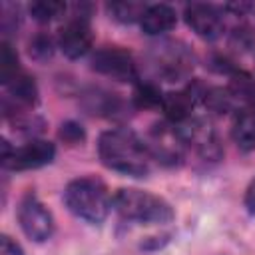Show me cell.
<instances>
[{"label": "cell", "instance_id": "1", "mask_svg": "<svg viewBox=\"0 0 255 255\" xmlns=\"http://www.w3.org/2000/svg\"><path fill=\"white\" fill-rule=\"evenodd\" d=\"M98 155L108 169L131 177H145L153 161L145 141L128 128L104 131L98 139Z\"/></svg>", "mask_w": 255, "mask_h": 255}, {"label": "cell", "instance_id": "2", "mask_svg": "<svg viewBox=\"0 0 255 255\" xmlns=\"http://www.w3.org/2000/svg\"><path fill=\"white\" fill-rule=\"evenodd\" d=\"M64 203L70 213L86 223L100 225L110 215L114 207V197H110L108 187L98 177H78L72 179L64 189Z\"/></svg>", "mask_w": 255, "mask_h": 255}, {"label": "cell", "instance_id": "3", "mask_svg": "<svg viewBox=\"0 0 255 255\" xmlns=\"http://www.w3.org/2000/svg\"><path fill=\"white\" fill-rule=\"evenodd\" d=\"M114 209L122 219L141 225H165L175 217L173 207L163 197L141 189H118L114 195Z\"/></svg>", "mask_w": 255, "mask_h": 255}, {"label": "cell", "instance_id": "4", "mask_svg": "<svg viewBox=\"0 0 255 255\" xmlns=\"http://www.w3.org/2000/svg\"><path fill=\"white\" fill-rule=\"evenodd\" d=\"M145 60L153 76L165 82L185 80L195 66L193 52L183 42L177 40H165L149 46Z\"/></svg>", "mask_w": 255, "mask_h": 255}, {"label": "cell", "instance_id": "5", "mask_svg": "<svg viewBox=\"0 0 255 255\" xmlns=\"http://www.w3.org/2000/svg\"><path fill=\"white\" fill-rule=\"evenodd\" d=\"M143 141L147 145L151 159H155L157 163H161L165 167L181 165L185 159L187 143H185L179 128L171 122L155 124Z\"/></svg>", "mask_w": 255, "mask_h": 255}, {"label": "cell", "instance_id": "6", "mask_svg": "<svg viewBox=\"0 0 255 255\" xmlns=\"http://www.w3.org/2000/svg\"><path fill=\"white\" fill-rule=\"evenodd\" d=\"M2 165L10 171H28L38 169L54 161L56 157V145L46 139L32 137L28 143L20 147H12L6 137H2Z\"/></svg>", "mask_w": 255, "mask_h": 255}, {"label": "cell", "instance_id": "7", "mask_svg": "<svg viewBox=\"0 0 255 255\" xmlns=\"http://www.w3.org/2000/svg\"><path fill=\"white\" fill-rule=\"evenodd\" d=\"M18 223L24 235L36 243H44L54 235V217L36 193L28 191L18 203Z\"/></svg>", "mask_w": 255, "mask_h": 255}, {"label": "cell", "instance_id": "8", "mask_svg": "<svg viewBox=\"0 0 255 255\" xmlns=\"http://www.w3.org/2000/svg\"><path fill=\"white\" fill-rule=\"evenodd\" d=\"M92 70H96L98 74L112 78L116 82H135L139 80V72H137V64L133 60V56L120 48V46H106L100 48L92 60Z\"/></svg>", "mask_w": 255, "mask_h": 255}, {"label": "cell", "instance_id": "9", "mask_svg": "<svg viewBox=\"0 0 255 255\" xmlns=\"http://www.w3.org/2000/svg\"><path fill=\"white\" fill-rule=\"evenodd\" d=\"M187 147H193L197 155L205 161H219L223 157V147L213 126L203 118H189L177 126Z\"/></svg>", "mask_w": 255, "mask_h": 255}, {"label": "cell", "instance_id": "10", "mask_svg": "<svg viewBox=\"0 0 255 255\" xmlns=\"http://www.w3.org/2000/svg\"><path fill=\"white\" fill-rule=\"evenodd\" d=\"M94 44V34L90 26V18L74 14L66 20L58 30V48L70 60H78L90 52Z\"/></svg>", "mask_w": 255, "mask_h": 255}, {"label": "cell", "instance_id": "11", "mask_svg": "<svg viewBox=\"0 0 255 255\" xmlns=\"http://www.w3.org/2000/svg\"><path fill=\"white\" fill-rule=\"evenodd\" d=\"M185 24L203 40H217L223 36L225 20L217 6L203 4V2H191L183 10Z\"/></svg>", "mask_w": 255, "mask_h": 255}, {"label": "cell", "instance_id": "12", "mask_svg": "<svg viewBox=\"0 0 255 255\" xmlns=\"http://www.w3.org/2000/svg\"><path fill=\"white\" fill-rule=\"evenodd\" d=\"M82 108L92 116L110 118V120L126 118L129 110L128 102L120 94L108 92L104 88H88L82 94Z\"/></svg>", "mask_w": 255, "mask_h": 255}, {"label": "cell", "instance_id": "13", "mask_svg": "<svg viewBox=\"0 0 255 255\" xmlns=\"http://www.w3.org/2000/svg\"><path fill=\"white\" fill-rule=\"evenodd\" d=\"M4 88H6V96H4V98H6L8 102H12L14 106L22 108V110L34 108V106L38 104V96H40L38 84H36V80H34L30 74H26V72L16 74L12 80H8V82L4 84Z\"/></svg>", "mask_w": 255, "mask_h": 255}, {"label": "cell", "instance_id": "14", "mask_svg": "<svg viewBox=\"0 0 255 255\" xmlns=\"http://www.w3.org/2000/svg\"><path fill=\"white\" fill-rule=\"evenodd\" d=\"M177 24V12L169 4H151L145 8L139 26L147 36H159L173 30Z\"/></svg>", "mask_w": 255, "mask_h": 255}, {"label": "cell", "instance_id": "15", "mask_svg": "<svg viewBox=\"0 0 255 255\" xmlns=\"http://www.w3.org/2000/svg\"><path fill=\"white\" fill-rule=\"evenodd\" d=\"M231 137L241 151H255V106H245L235 112L231 124Z\"/></svg>", "mask_w": 255, "mask_h": 255}, {"label": "cell", "instance_id": "16", "mask_svg": "<svg viewBox=\"0 0 255 255\" xmlns=\"http://www.w3.org/2000/svg\"><path fill=\"white\" fill-rule=\"evenodd\" d=\"M147 4L141 2H131V0H116V2H108L106 4V12L112 20L122 22V24H133L139 22L143 12H145Z\"/></svg>", "mask_w": 255, "mask_h": 255}, {"label": "cell", "instance_id": "17", "mask_svg": "<svg viewBox=\"0 0 255 255\" xmlns=\"http://www.w3.org/2000/svg\"><path fill=\"white\" fill-rule=\"evenodd\" d=\"M229 92L239 104V110L245 106H255V82L249 74L237 70L229 76Z\"/></svg>", "mask_w": 255, "mask_h": 255}, {"label": "cell", "instance_id": "18", "mask_svg": "<svg viewBox=\"0 0 255 255\" xmlns=\"http://www.w3.org/2000/svg\"><path fill=\"white\" fill-rule=\"evenodd\" d=\"M203 106L215 116H225L229 112L239 110V104L229 92V88H209L203 98Z\"/></svg>", "mask_w": 255, "mask_h": 255}, {"label": "cell", "instance_id": "19", "mask_svg": "<svg viewBox=\"0 0 255 255\" xmlns=\"http://www.w3.org/2000/svg\"><path fill=\"white\" fill-rule=\"evenodd\" d=\"M161 102H163V94L155 82H151V80L135 82V90H133V106L135 108L153 110V108H161Z\"/></svg>", "mask_w": 255, "mask_h": 255}, {"label": "cell", "instance_id": "20", "mask_svg": "<svg viewBox=\"0 0 255 255\" xmlns=\"http://www.w3.org/2000/svg\"><path fill=\"white\" fill-rule=\"evenodd\" d=\"M66 8H68L66 2H60V0H36L28 6V12L36 22L46 24L60 18L66 12Z\"/></svg>", "mask_w": 255, "mask_h": 255}, {"label": "cell", "instance_id": "21", "mask_svg": "<svg viewBox=\"0 0 255 255\" xmlns=\"http://www.w3.org/2000/svg\"><path fill=\"white\" fill-rule=\"evenodd\" d=\"M20 64H18V54L12 48V44L8 40H2L0 44V82L6 84L8 80H12L16 74H20Z\"/></svg>", "mask_w": 255, "mask_h": 255}, {"label": "cell", "instance_id": "22", "mask_svg": "<svg viewBox=\"0 0 255 255\" xmlns=\"http://www.w3.org/2000/svg\"><path fill=\"white\" fill-rule=\"evenodd\" d=\"M28 56L36 62H46L54 56V40L48 32H36L28 42Z\"/></svg>", "mask_w": 255, "mask_h": 255}, {"label": "cell", "instance_id": "23", "mask_svg": "<svg viewBox=\"0 0 255 255\" xmlns=\"http://www.w3.org/2000/svg\"><path fill=\"white\" fill-rule=\"evenodd\" d=\"M229 46L237 52H249L255 46V32L247 24L235 26L229 34Z\"/></svg>", "mask_w": 255, "mask_h": 255}, {"label": "cell", "instance_id": "24", "mask_svg": "<svg viewBox=\"0 0 255 255\" xmlns=\"http://www.w3.org/2000/svg\"><path fill=\"white\" fill-rule=\"evenodd\" d=\"M58 137H60L66 145L74 147V145H80V143L86 141V129L82 128V124H78V122H74V120H68V122H64V124L60 126Z\"/></svg>", "mask_w": 255, "mask_h": 255}, {"label": "cell", "instance_id": "25", "mask_svg": "<svg viewBox=\"0 0 255 255\" xmlns=\"http://www.w3.org/2000/svg\"><path fill=\"white\" fill-rule=\"evenodd\" d=\"M20 24V18H18V8L14 4H2V16H0V26H2V32L4 36L16 32Z\"/></svg>", "mask_w": 255, "mask_h": 255}, {"label": "cell", "instance_id": "26", "mask_svg": "<svg viewBox=\"0 0 255 255\" xmlns=\"http://www.w3.org/2000/svg\"><path fill=\"white\" fill-rule=\"evenodd\" d=\"M0 255H24V251H22V247H20L16 241H12L8 235H2V237H0Z\"/></svg>", "mask_w": 255, "mask_h": 255}, {"label": "cell", "instance_id": "27", "mask_svg": "<svg viewBox=\"0 0 255 255\" xmlns=\"http://www.w3.org/2000/svg\"><path fill=\"white\" fill-rule=\"evenodd\" d=\"M243 203H245V209L249 215H255V179L247 185L245 189V197H243Z\"/></svg>", "mask_w": 255, "mask_h": 255}, {"label": "cell", "instance_id": "28", "mask_svg": "<svg viewBox=\"0 0 255 255\" xmlns=\"http://www.w3.org/2000/svg\"><path fill=\"white\" fill-rule=\"evenodd\" d=\"M225 10H231L235 16H243L247 10H251V4H247V2H239V4H227V6H225Z\"/></svg>", "mask_w": 255, "mask_h": 255}]
</instances>
